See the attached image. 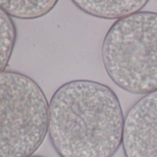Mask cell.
Listing matches in <instances>:
<instances>
[{"label": "cell", "mask_w": 157, "mask_h": 157, "mask_svg": "<svg viewBox=\"0 0 157 157\" xmlns=\"http://www.w3.org/2000/svg\"><path fill=\"white\" fill-rule=\"evenodd\" d=\"M101 58L108 77L125 92H156L157 13L142 10L114 22L104 36Z\"/></svg>", "instance_id": "obj_2"}, {"label": "cell", "mask_w": 157, "mask_h": 157, "mask_svg": "<svg viewBox=\"0 0 157 157\" xmlns=\"http://www.w3.org/2000/svg\"><path fill=\"white\" fill-rule=\"evenodd\" d=\"M49 103L33 78L0 73V157H31L48 133Z\"/></svg>", "instance_id": "obj_3"}, {"label": "cell", "mask_w": 157, "mask_h": 157, "mask_svg": "<svg viewBox=\"0 0 157 157\" xmlns=\"http://www.w3.org/2000/svg\"><path fill=\"white\" fill-rule=\"evenodd\" d=\"M125 117L116 93L91 80L62 84L49 102L48 136L59 157H113Z\"/></svg>", "instance_id": "obj_1"}, {"label": "cell", "mask_w": 157, "mask_h": 157, "mask_svg": "<svg viewBox=\"0 0 157 157\" xmlns=\"http://www.w3.org/2000/svg\"><path fill=\"white\" fill-rule=\"evenodd\" d=\"M125 157H157V91L142 96L125 116Z\"/></svg>", "instance_id": "obj_4"}, {"label": "cell", "mask_w": 157, "mask_h": 157, "mask_svg": "<svg viewBox=\"0 0 157 157\" xmlns=\"http://www.w3.org/2000/svg\"><path fill=\"white\" fill-rule=\"evenodd\" d=\"M31 157H44V156H39V155H33Z\"/></svg>", "instance_id": "obj_8"}, {"label": "cell", "mask_w": 157, "mask_h": 157, "mask_svg": "<svg viewBox=\"0 0 157 157\" xmlns=\"http://www.w3.org/2000/svg\"><path fill=\"white\" fill-rule=\"evenodd\" d=\"M72 3L90 16L118 21L142 11L149 2L147 0H75Z\"/></svg>", "instance_id": "obj_5"}, {"label": "cell", "mask_w": 157, "mask_h": 157, "mask_svg": "<svg viewBox=\"0 0 157 157\" xmlns=\"http://www.w3.org/2000/svg\"><path fill=\"white\" fill-rule=\"evenodd\" d=\"M56 0H36V1H0L1 8L11 18L21 20H34L50 13L56 6Z\"/></svg>", "instance_id": "obj_6"}, {"label": "cell", "mask_w": 157, "mask_h": 157, "mask_svg": "<svg viewBox=\"0 0 157 157\" xmlns=\"http://www.w3.org/2000/svg\"><path fill=\"white\" fill-rule=\"evenodd\" d=\"M17 40V29L12 18L0 8V73L5 71Z\"/></svg>", "instance_id": "obj_7"}]
</instances>
